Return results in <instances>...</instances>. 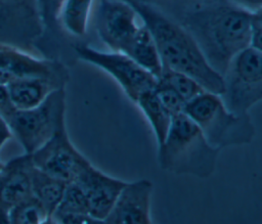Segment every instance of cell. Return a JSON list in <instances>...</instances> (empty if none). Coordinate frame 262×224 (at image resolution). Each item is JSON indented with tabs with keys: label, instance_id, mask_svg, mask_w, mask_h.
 I'll list each match as a JSON object with an SVG mask.
<instances>
[{
	"label": "cell",
	"instance_id": "14",
	"mask_svg": "<svg viewBox=\"0 0 262 224\" xmlns=\"http://www.w3.org/2000/svg\"><path fill=\"white\" fill-rule=\"evenodd\" d=\"M66 86L46 78H16L6 86L11 105L16 109H30L41 104L49 94Z\"/></svg>",
	"mask_w": 262,
	"mask_h": 224
},
{
	"label": "cell",
	"instance_id": "1",
	"mask_svg": "<svg viewBox=\"0 0 262 224\" xmlns=\"http://www.w3.org/2000/svg\"><path fill=\"white\" fill-rule=\"evenodd\" d=\"M251 13L226 0H214L190 6L172 18L190 34L208 63L222 76L231 59L250 47Z\"/></svg>",
	"mask_w": 262,
	"mask_h": 224
},
{
	"label": "cell",
	"instance_id": "25",
	"mask_svg": "<svg viewBox=\"0 0 262 224\" xmlns=\"http://www.w3.org/2000/svg\"><path fill=\"white\" fill-rule=\"evenodd\" d=\"M53 217L60 224H107L105 219H98L89 214H67Z\"/></svg>",
	"mask_w": 262,
	"mask_h": 224
},
{
	"label": "cell",
	"instance_id": "2",
	"mask_svg": "<svg viewBox=\"0 0 262 224\" xmlns=\"http://www.w3.org/2000/svg\"><path fill=\"white\" fill-rule=\"evenodd\" d=\"M127 2L152 36L163 68L190 77L207 92L222 94V76L208 63L194 39L179 23L149 4Z\"/></svg>",
	"mask_w": 262,
	"mask_h": 224
},
{
	"label": "cell",
	"instance_id": "18",
	"mask_svg": "<svg viewBox=\"0 0 262 224\" xmlns=\"http://www.w3.org/2000/svg\"><path fill=\"white\" fill-rule=\"evenodd\" d=\"M93 1L94 0H66L59 14L61 30L76 38L84 37L88 31Z\"/></svg>",
	"mask_w": 262,
	"mask_h": 224
},
{
	"label": "cell",
	"instance_id": "13",
	"mask_svg": "<svg viewBox=\"0 0 262 224\" xmlns=\"http://www.w3.org/2000/svg\"><path fill=\"white\" fill-rule=\"evenodd\" d=\"M31 155L24 153L3 165L0 170V208L9 210L31 197Z\"/></svg>",
	"mask_w": 262,
	"mask_h": 224
},
{
	"label": "cell",
	"instance_id": "29",
	"mask_svg": "<svg viewBox=\"0 0 262 224\" xmlns=\"http://www.w3.org/2000/svg\"><path fill=\"white\" fill-rule=\"evenodd\" d=\"M14 79H16L13 75L10 73L0 69V86H7L10 82H12Z\"/></svg>",
	"mask_w": 262,
	"mask_h": 224
},
{
	"label": "cell",
	"instance_id": "23",
	"mask_svg": "<svg viewBox=\"0 0 262 224\" xmlns=\"http://www.w3.org/2000/svg\"><path fill=\"white\" fill-rule=\"evenodd\" d=\"M125 1H134V2H142L149 4L171 18L178 14L180 11L193 6L199 3L214 1V0H125Z\"/></svg>",
	"mask_w": 262,
	"mask_h": 224
},
{
	"label": "cell",
	"instance_id": "19",
	"mask_svg": "<svg viewBox=\"0 0 262 224\" xmlns=\"http://www.w3.org/2000/svg\"><path fill=\"white\" fill-rule=\"evenodd\" d=\"M158 80L170 86L186 103L205 92L204 88L190 77L167 68L162 69Z\"/></svg>",
	"mask_w": 262,
	"mask_h": 224
},
{
	"label": "cell",
	"instance_id": "4",
	"mask_svg": "<svg viewBox=\"0 0 262 224\" xmlns=\"http://www.w3.org/2000/svg\"><path fill=\"white\" fill-rule=\"evenodd\" d=\"M184 114L199 127L207 141L219 150L249 144L256 134L250 116L230 111L218 94L201 93L186 103Z\"/></svg>",
	"mask_w": 262,
	"mask_h": 224
},
{
	"label": "cell",
	"instance_id": "31",
	"mask_svg": "<svg viewBox=\"0 0 262 224\" xmlns=\"http://www.w3.org/2000/svg\"><path fill=\"white\" fill-rule=\"evenodd\" d=\"M0 224H9L7 218V210L0 208Z\"/></svg>",
	"mask_w": 262,
	"mask_h": 224
},
{
	"label": "cell",
	"instance_id": "32",
	"mask_svg": "<svg viewBox=\"0 0 262 224\" xmlns=\"http://www.w3.org/2000/svg\"><path fill=\"white\" fill-rule=\"evenodd\" d=\"M3 165H4V164H2V163H1V162H0V170H1V169H2V167H3Z\"/></svg>",
	"mask_w": 262,
	"mask_h": 224
},
{
	"label": "cell",
	"instance_id": "22",
	"mask_svg": "<svg viewBox=\"0 0 262 224\" xmlns=\"http://www.w3.org/2000/svg\"><path fill=\"white\" fill-rule=\"evenodd\" d=\"M155 92L172 118L184 114L186 102L170 86L157 80Z\"/></svg>",
	"mask_w": 262,
	"mask_h": 224
},
{
	"label": "cell",
	"instance_id": "11",
	"mask_svg": "<svg viewBox=\"0 0 262 224\" xmlns=\"http://www.w3.org/2000/svg\"><path fill=\"white\" fill-rule=\"evenodd\" d=\"M73 181L80 186L86 197L89 215L98 219L107 217L126 184V181L106 175L92 164Z\"/></svg>",
	"mask_w": 262,
	"mask_h": 224
},
{
	"label": "cell",
	"instance_id": "30",
	"mask_svg": "<svg viewBox=\"0 0 262 224\" xmlns=\"http://www.w3.org/2000/svg\"><path fill=\"white\" fill-rule=\"evenodd\" d=\"M39 224H60L52 215H48Z\"/></svg>",
	"mask_w": 262,
	"mask_h": 224
},
{
	"label": "cell",
	"instance_id": "6",
	"mask_svg": "<svg viewBox=\"0 0 262 224\" xmlns=\"http://www.w3.org/2000/svg\"><path fill=\"white\" fill-rule=\"evenodd\" d=\"M222 78L224 105L234 114L248 115L262 99V51L244 49L231 59Z\"/></svg>",
	"mask_w": 262,
	"mask_h": 224
},
{
	"label": "cell",
	"instance_id": "10",
	"mask_svg": "<svg viewBox=\"0 0 262 224\" xmlns=\"http://www.w3.org/2000/svg\"><path fill=\"white\" fill-rule=\"evenodd\" d=\"M152 184L146 179L126 182L110 214L107 224H154L150 216Z\"/></svg>",
	"mask_w": 262,
	"mask_h": 224
},
{
	"label": "cell",
	"instance_id": "26",
	"mask_svg": "<svg viewBox=\"0 0 262 224\" xmlns=\"http://www.w3.org/2000/svg\"><path fill=\"white\" fill-rule=\"evenodd\" d=\"M227 2L249 11L262 9V0H226Z\"/></svg>",
	"mask_w": 262,
	"mask_h": 224
},
{
	"label": "cell",
	"instance_id": "24",
	"mask_svg": "<svg viewBox=\"0 0 262 224\" xmlns=\"http://www.w3.org/2000/svg\"><path fill=\"white\" fill-rule=\"evenodd\" d=\"M249 31L250 47L262 51V9L252 11Z\"/></svg>",
	"mask_w": 262,
	"mask_h": 224
},
{
	"label": "cell",
	"instance_id": "21",
	"mask_svg": "<svg viewBox=\"0 0 262 224\" xmlns=\"http://www.w3.org/2000/svg\"><path fill=\"white\" fill-rule=\"evenodd\" d=\"M66 0H36L41 23L56 35L64 32L59 25V14Z\"/></svg>",
	"mask_w": 262,
	"mask_h": 224
},
{
	"label": "cell",
	"instance_id": "27",
	"mask_svg": "<svg viewBox=\"0 0 262 224\" xmlns=\"http://www.w3.org/2000/svg\"><path fill=\"white\" fill-rule=\"evenodd\" d=\"M11 137H12V134H11V132H10V130H9L5 120L0 115V148Z\"/></svg>",
	"mask_w": 262,
	"mask_h": 224
},
{
	"label": "cell",
	"instance_id": "7",
	"mask_svg": "<svg viewBox=\"0 0 262 224\" xmlns=\"http://www.w3.org/2000/svg\"><path fill=\"white\" fill-rule=\"evenodd\" d=\"M73 53L77 59L108 74L133 102L144 92L154 90L157 85L158 79L155 76L124 53L99 50L83 43L73 45Z\"/></svg>",
	"mask_w": 262,
	"mask_h": 224
},
{
	"label": "cell",
	"instance_id": "9",
	"mask_svg": "<svg viewBox=\"0 0 262 224\" xmlns=\"http://www.w3.org/2000/svg\"><path fill=\"white\" fill-rule=\"evenodd\" d=\"M33 165L58 179L71 182L91 163L72 143L66 126L30 154Z\"/></svg>",
	"mask_w": 262,
	"mask_h": 224
},
{
	"label": "cell",
	"instance_id": "5",
	"mask_svg": "<svg viewBox=\"0 0 262 224\" xmlns=\"http://www.w3.org/2000/svg\"><path fill=\"white\" fill-rule=\"evenodd\" d=\"M1 116L25 153L31 154L66 126V90L53 91L36 107L16 109L12 106Z\"/></svg>",
	"mask_w": 262,
	"mask_h": 224
},
{
	"label": "cell",
	"instance_id": "28",
	"mask_svg": "<svg viewBox=\"0 0 262 224\" xmlns=\"http://www.w3.org/2000/svg\"><path fill=\"white\" fill-rule=\"evenodd\" d=\"M12 107L5 86H0V115Z\"/></svg>",
	"mask_w": 262,
	"mask_h": 224
},
{
	"label": "cell",
	"instance_id": "12",
	"mask_svg": "<svg viewBox=\"0 0 262 224\" xmlns=\"http://www.w3.org/2000/svg\"><path fill=\"white\" fill-rule=\"evenodd\" d=\"M0 69L15 78H46L67 85L69 71L57 59H41L14 48L0 46Z\"/></svg>",
	"mask_w": 262,
	"mask_h": 224
},
{
	"label": "cell",
	"instance_id": "15",
	"mask_svg": "<svg viewBox=\"0 0 262 224\" xmlns=\"http://www.w3.org/2000/svg\"><path fill=\"white\" fill-rule=\"evenodd\" d=\"M68 183L37 169L33 165L31 171L32 194L42 205L48 215H52L59 205Z\"/></svg>",
	"mask_w": 262,
	"mask_h": 224
},
{
	"label": "cell",
	"instance_id": "8",
	"mask_svg": "<svg viewBox=\"0 0 262 224\" xmlns=\"http://www.w3.org/2000/svg\"><path fill=\"white\" fill-rule=\"evenodd\" d=\"M137 13L125 0H99L95 13V30L111 51L125 53L141 25Z\"/></svg>",
	"mask_w": 262,
	"mask_h": 224
},
{
	"label": "cell",
	"instance_id": "16",
	"mask_svg": "<svg viewBox=\"0 0 262 224\" xmlns=\"http://www.w3.org/2000/svg\"><path fill=\"white\" fill-rule=\"evenodd\" d=\"M124 54L157 79L159 78L163 69L162 61L152 36L143 24H141L136 36Z\"/></svg>",
	"mask_w": 262,
	"mask_h": 224
},
{
	"label": "cell",
	"instance_id": "3",
	"mask_svg": "<svg viewBox=\"0 0 262 224\" xmlns=\"http://www.w3.org/2000/svg\"><path fill=\"white\" fill-rule=\"evenodd\" d=\"M219 151L207 141L199 127L181 114L172 119L167 137L158 147V161L167 172L204 179L214 173Z\"/></svg>",
	"mask_w": 262,
	"mask_h": 224
},
{
	"label": "cell",
	"instance_id": "20",
	"mask_svg": "<svg viewBox=\"0 0 262 224\" xmlns=\"http://www.w3.org/2000/svg\"><path fill=\"white\" fill-rule=\"evenodd\" d=\"M47 216V212L35 197L21 201L7 211L9 224H39Z\"/></svg>",
	"mask_w": 262,
	"mask_h": 224
},
{
	"label": "cell",
	"instance_id": "17",
	"mask_svg": "<svg viewBox=\"0 0 262 224\" xmlns=\"http://www.w3.org/2000/svg\"><path fill=\"white\" fill-rule=\"evenodd\" d=\"M135 103L138 105L148 121L159 147L166 139L170 130L173 119L172 116L158 98L155 89L141 94Z\"/></svg>",
	"mask_w": 262,
	"mask_h": 224
}]
</instances>
